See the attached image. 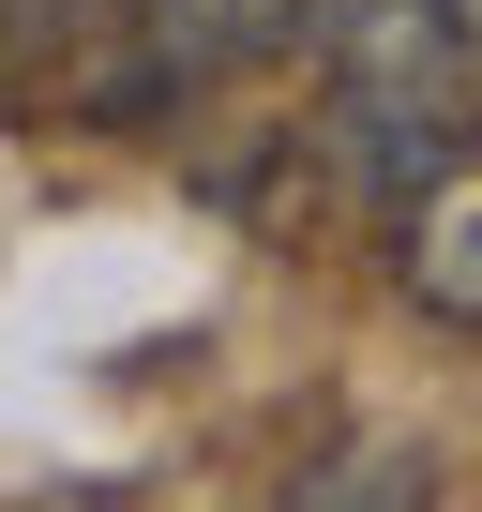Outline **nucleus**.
<instances>
[{
  "label": "nucleus",
  "mask_w": 482,
  "mask_h": 512,
  "mask_svg": "<svg viewBox=\"0 0 482 512\" xmlns=\"http://www.w3.org/2000/svg\"><path fill=\"white\" fill-rule=\"evenodd\" d=\"M302 46H317L332 151L377 196H422L482 136V46H467L452 0H302Z\"/></svg>",
  "instance_id": "obj_1"
},
{
  "label": "nucleus",
  "mask_w": 482,
  "mask_h": 512,
  "mask_svg": "<svg viewBox=\"0 0 482 512\" xmlns=\"http://www.w3.org/2000/svg\"><path fill=\"white\" fill-rule=\"evenodd\" d=\"M407 287H422V317H452V332H482V151H452L422 196H407Z\"/></svg>",
  "instance_id": "obj_3"
},
{
  "label": "nucleus",
  "mask_w": 482,
  "mask_h": 512,
  "mask_svg": "<svg viewBox=\"0 0 482 512\" xmlns=\"http://www.w3.org/2000/svg\"><path fill=\"white\" fill-rule=\"evenodd\" d=\"M287 16H302V0H121V31H106V61H91L76 106H91V121H151V106L241 76Z\"/></svg>",
  "instance_id": "obj_2"
},
{
  "label": "nucleus",
  "mask_w": 482,
  "mask_h": 512,
  "mask_svg": "<svg viewBox=\"0 0 482 512\" xmlns=\"http://www.w3.org/2000/svg\"><path fill=\"white\" fill-rule=\"evenodd\" d=\"M46 16H61V31H76V16H121V0H16V61H31V46H46Z\"/></svg>",
  "instance_id": "obj_4"
},
{
  "label": "nucleus",
  "mask_w": 482,
  "mask_h": 512,
  "mask_svg": "<svg viewBox=\"0 0 482 512\" xmlns=\"http://www.w3.org/2000/svg\"><path fill=\"white\" fill-rule=\"evenodd\" d=\"M452 16H467V46H482V0H452Z\"/></svg>",
  "instance_id": "obj_5"
}]
</instances>
